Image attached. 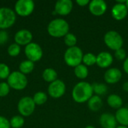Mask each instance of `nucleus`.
<instances>
[{
  "instance_id": "nucleus-40",
  "label": "nucleus",
  "mask_w": 128,
  "mask_h": 128,
  "mask_svg": "<svg viewBox=\"0 0 128 128\" xmlns=\"http://www.w3.org/2000/svg\"><path fill=\"white\" fill-rule=\"evenodd\" d=\"M126 6H127V8H128V0H127V2H126Z\"/></svg>"
},
{
  "instance_id": "nucleus-24",
  "label": "nucleus",
  "mask_w": 128,
  "mask_h": 128,
  "mask_svg": "<svg viewBox=\"0 0 128 128\" xmlns=\"http://www.w3.org/2000/svg\"><path fill=\"white\" fill-rule=\"evenodd\" d=\"M34 64L33 62L30 60L24 61V62H22L20 64V70L23 74H29L34 70Z\"/></svg>"
},
{
  "instance_id": "nucleus-20",
  "label": "nucleus",
  "mask_w": 128,
  "mask_h": 128,
  "mask_svg": "<svg viewBox=\"0 0 128 128\" xmlns=\"http://www.w3.org/2000/svg\"><path fill=\"white\" fill-rule=\"evenodd\" d=\"M107 104L108 105L113 108V109H116L118 110L120 108H122V104H123V100L122 98L116 94H110L108 98H107Z\"/></svg>"
},
{
  "instance_id": "nucleus-26",
  "label": "nucleus",
  "mask_w": 128,
  "mask_h": 128,
  "mask_svg": "<svg viewBox=\"0 0 128 128\" xmlns=\"http://www.w3.org/2000/svg\"><path fill=\"white\" fill-rule=\"evenodd\" d=\"M32 99H33L35 104L42 105V104H44V103L46 102L47 95L43 92H37L36 94H34Z\"/></svg>"
},
{
  "instance_id": "nucleus-14",
  "label": "nucleus",
  "mask_w": 128,
  "mask_h": 128,
  "mask_svg": "<svg viewBox=\"0 0 128 128\" xmlns=\"http://www.w3.org/2000/svg\"><path fill=\"white\" fill-rule=\"evenodd\" d=\"M112 16L118 21L123 20L128 16V10L125 4L116 3L113 5L111 10Z\"/></svg>"
},
{
  "instance_id": "nucleus-12",
  "label": "nucleus",
  "mask_w": 128,
  "mask_h": 128,
  "mask_svg": "<svg viewBox=\"0 0 128 128\" xmlns=\"http://www.w3.org/2000/svg\"><path fill=\"white\" fill-rule=\"evenodd\" d=\"M74 4L71 0H58L55 5V11L62 16L68 15L73 10Z\"/></svg>"
},
{
  "instance_id": "nucleus-15",
  "label": "nucleus",
  "mask_w": 128,
  "mask_h": 128,
  "mask_svg": "<svg viewBox=\"0 0 128 128\" xmlns=\"http://www.w3.org/2000/svg\"><path fill=\"white\" fill-rule=\"evenodd\" d=\"M113 62V56L109 52H101L97 56V62L100 68H108Z\"/></svg>"
},
{
  "instance_id": "nucleus-30",
  "label": "nucleus",
  "mask_w": 128,
  "mask_h": 128,
  "mask_svg": "<svg viewBox=\"0 0 128 128\" xmlns=\"http://www.w3.org/2000/svg\"><path fill=\"white\" fill-rule=\"evenodd\" d=\"M10 69L8 66L4 63L0 64V79L8 78L10 75Z\"/></svg>"
},
{
  "instance_id": "nucleus-36",
  "label": "nucleus",
  "mask_w": 128,
  "mask_h": 128,
  "mask_svg": "<svg viewBox=\"0 0 128 128\" xmlns=\"http://www.w3.org/2000/svg\"><path fill=\"white\" fill-rule=\"evenodd\" d=\"M123 69L124 70V72L128 74V57L124 61V64H123Z\"/></svg>"
},
{
  "instance_id": "nucleus-6",
  "label": "nucleus",
  "mask_w": 128,
  "mask_h": 128,
  "mask_svg": "<svg viewBox=\"0 0 128 128\" xmlns=\"http://www.w3.org/2000/svg\"><path fill=\"white\" fill-rule=\"evenodd\" d=\"M16 20L15 12L8 8H0V28H8Z\"/></svg>"
},
{
  "instance_id": "nucleus-19",
  "label": "nucleus",
  "mask_w": 128,
  "mask_h": 128,
  "mask_svg": "<svg viewBox=\"0 0 128 128\" xmlns=\"http://www.w3.org/2000/svg\"><path fill=\"white\" fill-rule=\"evenodd\" d=\"M103 106V100L98 95H93L88 101V106L93 112L99 111Z\"/></svg>"
},
{
  "instance_id": "nucleus-1",
  "label": "nucleus",
  "mask_w": 128,
  "mask_h": 128,
  "mask_svg": "<svg viewBox=\"0 0 128 128\" xmlns=\"http://www.w3.org/2000/svg\"><path fill=\"white\" fill-rule=\"evenodd\" d=\"M92 85L88 82L82 81L76 83L72 90V98L78 104H84L93 96Z\"/></svg>"
},
{
  "instance_id": "nucleus-33",
  "label": "nucleus",
  "mask_w": 128,
  "mask_h": 128,
  "mask_svg": "<svg viewBox=\"0 0 128 128\" xmlns=\"http://www.w3.org/2000/svg\"><path fill=\"white\" fill-rule=\"evenodd\" d=\"M8 40V34L6 31H0V45L5 44Z\"/></svg>"
},
{
  "instance_id": "nucleus-32",
  "label": "nucleus",
  "mask_w": 128,
  "mask_h": 128,
  "mask_svg": "<svg viewBox=\"0 0 128 128\" xmlns=\"http://www.w3.org/2000/svg\"><path fill=\"white\" fill-rule=\"evenodd\" d=\"M10 91V86L6 82H1L0 83V97L6 96Z\"/></svg>"
},
{
  "instance_id": "nucleus-17",
  "label": "nucleus",
  "mask_w": 128,
  "mask_h": 128,
  "mask_svg": "<svg viewBox=\"0 0 128 128\" xmlns=\"http://www.w3.org/2000/svg\"><path fill=\"white\" fill-rule=\"evenodd\" d=\"M100 124L102 128H116L117 127V121L115 116L110 112H106L100 116Z\"/></svg>"
},
{
  "instance_id": "nucleus-34",
  "label": "nucleus",
  "mask_w": 128,
  "mask_h": 128,
  "mask_svg": "<svg viewBox=\"0 0 128 128\" xmlns=\"http://www.w3.org/2000/svg\"><path fill=\"white\" fill-rule=\"evenodd\" d=\"M10 122L4 117L0 116V128H10Z\"/></svg>"
},
{
  "instance_id": "nucleus-10",
  "label": "nucleus",
  "mask_w": 128,
  "mask_h": 128,
  "mask_svg": "<svg viewBox=\"0 0 128 128\" xmlns=\"http://www.w3.org/2000/svg\"><path fill=\"white\" fill-rule=\"evenodd\" d=\"M65 84L60 80H56L51 82L48 87V93L53 98H59L62 97L65 93Z\"/></svg>"
},
{
  "instance_id": "nucleus-3",
  "label": "nucleus",
  "mask_w": 128,
  "mask_h": 128,
  "mask_svg": "<svg viewBox=\"0 0 128 128\" xmlns=\"http://www.w3.org/2000/svg\"><path fill=\"white\" fill-rule=\"evenodd\" d=\"M83 52L82 50L75 46L73 47H69L64 52V59L65 63L72 68H76V66L81 64L82 62Z\"/></svg>"
},
{
  "instance_id": "nucleus-11",
  "label": "nucleus",
  "mask_w": 128,
  "mask_h": 128,
  "mask_svg": "<svg viewBox=\"0 0 128 128\" xmlns=\"http://www.w3.org/2000/svg\"><path fill=\"white\" fill-rule=\"evenodd\" d=\"M88 10L94 16H102L107 10V4L104 0H92L89 2Z\"/></svg>"
},
{
  "instance_id": "nucleus-22",
  "label": "nucleus",
  "mask_w": 128,
  "mask_h": 128,
  "mask_svg": "<svg viewBox=\"0 0 128 128\" xmlns=\"http://www.w3.org/2000/svg\"><path fill=\"white\" fill-rule=\"evenodd\" d=\"M42 76H43V78L45 81L51 83V82H52L57 80L58 74H57V72L54 69L46 68L44 70Z\"/></svg>"
},
{
  "instance_id": "nucleus-21",
  "label": "nucleus",
  "mask_w": 128,
  "mask_h": 128,
  "mask_svg": "<svg viewBox=\"0 0 128 128\" xmlns=\"http://www.w3.org/2000/svg\"><path fill=\"white\" fill-rule=\"evenodd\" d=\"M74 74L78 79L85 80L88 75V69L86 65L81 64L74 68Z\"/></svg>"
},
{
  "instance_id": "nucleus-8",
  "label": "nucleus",
  "mask_w": 128,
  "mask_h": 128,
  "mask_svg": "<svg viewBox=\"0 0 128 128\" xmlns=\"http://www.w3.org/2000/svg\"><path fill=\"white\" fill-rule=\"evenodd\" d=\"M25 53L28 60L32 62L39 61L43 56V50L36 43H30L25 48Z\"/></svg>"
},
{
  "instance_id": "nucleus-16",
  "label": "nucleus",
  "mask_w": 128,
  "mask_h": 128,
  "mask_svg": "<svg viewBox=\"0 0 128 128\" xmlns=\"http://www.w3.org/2000/svg\"><path fill=\"white\" fill-rule=\"evenodd\" d=\"M14 40L19 45H28L32 40V34L27 29H21L16 33Z\"/></svg>"
},
{
  "instance_id": "nucleus-31",
  "label": "nucleus",
  "mask_w": 128,
  "mask_h": 128,
  "mask_svg": "<svg viewBox=\"0 0 128 128\" xmlns=\"http://www.w3.org/2000/svg\"><path fill=\"white\" fill-rule=\"evenodd\" d=\"M115 57L118 61H123V60L124 61L127 58L126 51L123 48H121V49L115 51Z\"/></svg>"
},
{
  "instance_id": "nucleus-18",
  "label": "nucleus",
  "mask_w": 128,
  "mask_h": 128,
  "mask_svg": "<svg viewBox=\"0 0 128 128\" xmlns=\"http://www.w3.org/2000/svg\"><path fill=\"white\" fill-rule=\"evenodd\" d=\"M117 123H119L120 125L128 126V109L126 107H122L117 110L115 115Z\"/></svg>"
},
{
  "instance_id": "nucleus-38",
  "label": "nucleus",
  "mask_w": 128,
  "mask_h": 128,
  "mask_svg": "<svg viewBox=\"0 0 128 128\" xmlns=\"http://www.w3.org/2000/svg\"><path fill=\"white\" fill-rule=\"evenodd\" d=\"M116 128H128V127H126V126H122V125H119V126H117Z\"/></svg>"
},
{
  "instance_id": "nucleus-37",
  "label": "nucleus",
  "mask_w": 128,
  "mask_h": 128,
  "mask_svg": "<svg viewBox=\"0 0 128 128\" xmlns=\"http://www.w3.org/2000/svg\"><path fill=\"white\" fill-rule=\"evenodd\" d=\"M122 88H123V89H124V92H128V82H125L123 84Z\"/></svg>"
},
{
  "instance_id": "nucleus-35",
  "label": "nucleus",
  "mask_w": 128,
  "mask_h": 128,
  "mask_svg": "<svg viewBox=\"0 0 128 128\" xmlns=\"http://www.w3.org/2000/svg\"><path fill=\"white\" fill-rule=\"evenodd\" d=\"M76 4L79 5V6H82V7H84L87 4H89V2L90 1L88 0H77L76 2Z\"/></svg>"
},
{
  "instance_id": "nucleus-29",
  "label": "nucleus",
  "mask_w": 128,
  "mask_h": 128,
  "mask_svg": "<svg viewBox=\"0 0 128 128\" xmlns=\"http://www.w3.org/2000/svg\"><path fill=\"white\" fill-rule=\"evenodd\" d=\"M8 52L10 56H16L20 52V46L17 44H12L8 49Z\"/></svg>"
},
{
  "instance_id": "nucleus-7",
  "label": "nucleus",
  "mask_w": 128,
  "mask_h": 128,
  "mask_svg": "<svg viewBox=\"0 0 128 128\" xmlns=\"http://www.w3.org/2000/svg\"><path fill=\"white\" fill-rule=\"evenodd\" d=\"M35 104L33 99L30 97H24L21 98L18 103V110L23 116L32 115L34 110Z\"/></svg>"
},
{
  "instance_id": "nucleus-2",
  "label": "nucleus",
  "mask_w": 128,
  "mask_h": 128,
  "mask_svg": "<svg viewBox=\"0 0 128 128\" xmlns=\"http://www.w3.org/2000/svg\"><path fill=\"white\" fill-rule=\"evenodd\" d=\"M48 33L54 38L64 37L69 33V24L64 19H55L47 26Z\"/></svg>"
},
{
  "instance_id": "nucleus-4",
  "label": "nucleus",
  "mask_w": 128,
  "mask_h": 128,
  "mask_svg": "<svg viewBox=\"0 0 128 128\" xmlns=\"http://www.w3.org/2000/svg\"><path fill=\"white\" fill-rule=\"evenodd\" d=\"M104 40L106 46L114 51L122 48L124 44V40L122 35L118 32L113 30L109 31L105 34Z\"/></svg>"
},
{
  "instance_id": "nucleus-9",
  "label": "nucleus",
  "mask_w": 128,
  "mask_h": 128,
  "mask_svg": "<svg viewBox=\"0 0 128 128\" xmlns=\"http://www.w3.org/2000/svg\"><path fill=\"white\" fill-rule=\"evenodd\" d=\"M34 3L32 0H19L15 4V10L20 16H28L32 13Z\"/></svg>"
},
{
  "instance_id": "nucleus-13",
  "label": "nucleus",
  "mask_w": 128,
  "mask_h": 128,
  "mask_svg": "<svg viewBox=\"0 0 128 128\" xmlns=\"http://www.w3.org/2000/svg\"><path fill=\"white\" fill-rule=\"evenodd\" d=\"M122 77V71L116 68H109L104 73V80L108 84H116L121 80Z\"/></svg>"
},
{
  "instance_id": "nucleus-25",
  "label": "nucleus",
  "mask_w": 128,
  "mask_h": 128,
  "mask_svg": "<svg viewBox=\"0 0 128 128\" xmlns=\"http://www.w3.org/2000/svg\"><path fill=\"white\" fill-rule=\"evenodd\" d=\"M82 62L83 64L87 66H92L96 64L97 62V56H95L94 53L88 52L86 54L83 55L82 58Z\"/></svg>"
},
{
  "instance_id": "nucleus-23",
  "label": "nucleus",
  "mask_w": 128,
  "mask_h": 128,
  "mask_svg": "<svg viewBox=\"0 0 128 128\" xmlns=\"http://www.w3.org/2000/svg\"><path fill=\"white\" fill-rule=\"evenodd\" d=\"M92 88H93L94 93H95L96 95H98V96L106 94L108 91V88L106 85L104 83L94 82L92 84Z\"/></svg>"
},
{
  "instance_id": "nucleus-28",
  "label": "nucleus",
  "mask_w": 128,
  "mask_h": 128,
  "mask_svg": "<svg viewBox=\"0 0 128 128\" xmlns=\"http://www.w3.org/2000/svg\"><path fill=\"white\" fill-rule=\"evenodd\" d=\"M10 126L14 128H20L24 124V119L20 116H14L10 121Z\"/></svg>"
},
{
  "instance_id": "nucleus-27",
  "label": "nucleus",
  "mask_w": 128,
  "mask_h": 128,
  "mask_svg": "<svg viewBox=\"0 0 128 128\" xmlns=\"http://www.w3.org/2000/svg\"><path fill=\"white\" fill-rule=\"evenodd\" d=\"M64 38V44L68 46V48L76 46L77 43V38L75 34L72 33H68Z\"/></svg>"
},
{
  "instance_id": "nucleus-39",
  "label": "nucleus",
  "mask_w": 128,
  "mask_h": 128,
  "mask_svg": "<svg viewBox=\"0 0 128 128\" xmlns=\"http://www.w3.org/2000/svg\"><path fill=\"white\" fill-rule=\"evenodd\" d=\"M85 128H95L94 126H92V125H88V126H87V127H86Z\"/></svg>"
},
{
  "instance_id": "nucleus-5",
  "label": "nucleus",
  "mask_w": 128,
  "mask_h": 128,
  "mask_svg": "<svg viewBox=\"0 0 128 128\" xmlns=\"http://www.w3.org/2000/svg\"><path fill=\"white\" fill-rule=\"evenodd\" d=\"M27 78L21 72L14 71L8 78V84L10 87L16 90H22L27 86Z\"/></svg>"
}]
</instances>
